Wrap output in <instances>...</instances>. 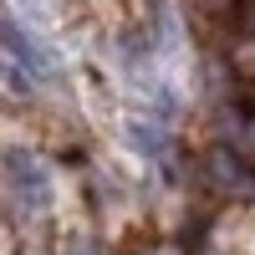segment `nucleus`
Instances as JSON below:
<instances>
[{
	"instance_id": "nucleus-1",
	"label": "nucleus",
	"mask_w": 255,
	"mask_h": 255,
	"mask_svg": "<svg viewBox=\"0 0 255 255\" xmlns=\"http://www.w3.org/2000/svg\"><path fill=\"white\" fill-rule=\"evenodd\" d=\"M0 36H5V87H10L15 97L36 92V82H46V77H51V56L36 46V36L20 26L15 15H5Z\"/></svg>"
},
{
	"instance_id": "nucleus-2",
	"label": "nucleus",
	"mask_w": 255,
	"mask_h": 255,
	"mask_svg": "<svg viewBox=\"0 0 255 255\" xmlns=\"http://www.w3.org/2000/svg\"><path fill=\"white\" fill-rule=\"evenodd\" d=\"M5 189L20 215H46L51 209V174L31 148H5Z\"/></svg>"
},
{
	"instance_id": "nucleus-3",
	"label": "nucleus",
	"mask_w": 255,
	"mask_h": 255,
	"mask_svg": "<svg viewBox=\"0 0 255 255\" xmlns=\"http://www.w3.org/2000/svg\"><path fill=\"white\" fill-rule=\"evenodd\" d=\"M209 184L220 189V194H240V199H255V168H245V158L235 153V148H215L204 163Z\"/></svg>"
},
{
	"instance_id": "nucleus-4",
	"label": "nucleus",
	"mask_w": 255,
	"mask_h": 255,
	"mask_svg": "<svg viewBox=\"0 0 255 255\" xmlns=\"http://www.w3.org/2000/svg\"><path fill=\"white\" fill-rule=\"evenodd\" d=\"M235 26H240V31H250V36H255V0H245V5H240V10H235Z\"/></svg>"
}]
</instances>
